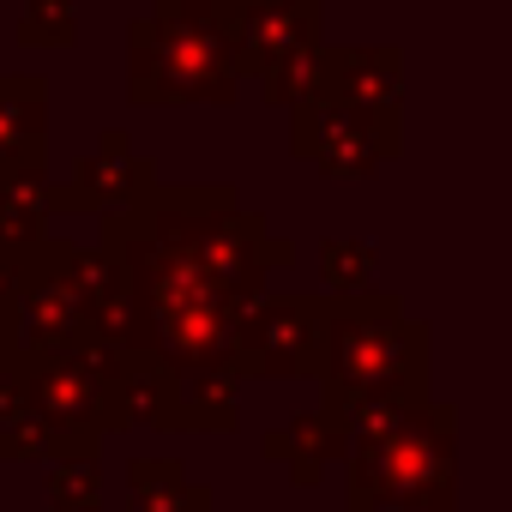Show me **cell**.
Here are the masks:
<instances>
[{
	"instance_id": "7",
	"label": "cell",
	"mask_w": 512,
	"mask_h": 512,
	"mask_svg": "<svg viewBox=\"0 0 512 512\" xmlns=\"http://www.w3.org/2000/svg\"><path fill=\"white\" fill-rule=\"evenodd\" d=\"M290 151L332 181H362V175H380V163H392L404 151V133L368 121L362 109H350L326 91H308L290 109Z\"/></svg>"
},
{
	"instance_id": "17",
	"label": "cell",
	"mask_w": 512,
	"mask_h": 512,
	"mask_svg": "<svg viewBox=\"0 0 512 512\" xmlns=\"http://www.w3.org/2000/svg\"><path fill=\"white\" fill-rule=\"evenodd\" d=\"M31 458H49V446H43L37 416L25 410V392H19V374H13L0 386V464H31Z\"/></svg>"
},
{
	"instance_id": "16",
	"label": "cell",
	"mask_w": 512,
	"mask_h": 512,
	"mask_svg": "<svg viewBox=\"0 0 512 512\" xmlns=\"http://www.w3.org/2000/svg\"><path fill=\"white\" fill-rule=\"evenodd\" d=\"M49 235V175L0 181V247L25 253Z\"/></svg>"
},
{
	"instance_id": "11",
	"label": "cell",
	"mask_w": 512,
	"mask_h": 512,
	"mask_svg": "<svg viewBox=\"0 0 512 512\" xmlns=\"http://www.w3.org/2000/svg\"><path fill=\"white\" fill-rule=\"evenodd\" d=\"M157 181H163L157 163L139 157V151L127 145V133H103L97 151L79 157L67 181H49V217H55V211H97V217H109V211L133 205V199H139L145 187H157Z\"/></svg>"
},
{
	"instance_id": "18",
	"label": "cell",
	"mask_w": 512,
	"mask_h": 512,
	"mask_svg": "<svg viewBox=\"0 0 512 512\" xmlns=\"http://www.w3.org/2000/svg\"><path fill=\"white\" fill-rule=\"evenodd\" d=\"M49 506L55 512H103V464L97 458H55L49 464Z\"/></svg>"
},
{
	"instance_id": "14",
	"label": "cell",
	"mask_w": 512,
	"mask_h": 512,
	"mask_svg": "<svg viewBox=\"0 0 512 512\" xmlns=\"http://www.w3.org/2000/svg\"><path fill=\"white\" fill-rule=\"evenodd\" d=\"M235 392H241L235 374H175V392L151 428L157 434H229L241 422Z\"/></svg>"
},
{
	"instance_id": "2",
	"label": "cell",
	"mask_w": 512,
	"mask_h": 512,
	"mask_svg": "<svg viewBox=\"0 0 512 512\" xmlns=\"http://www.w3.org/2000/svg\"><path fill=\"white\" fill-rule=\"evenodd\" d=\"M320 404H362V398H404L428 404V326L404 314L386 290L326 296L320 302Z\"/></svg>"
},
{
	"instance_id": "4",
	"label": "cell",
	"mask_w": 512,
	"mask_h": 512,
	"mask_svg": "<svg viewBox=\"0 0 512 512\" xmlns=\"http://www.w3.org/2000/svg\"><path fill=\"white\" fill-rule=\"evenodd\" d=\"M350 512H452L458 506V416L452 404H416L392 434L350 440Z\"/></svg>"
},
{
	"instance_id": "20",
	"label": "cell",
	"mask_w": 512,
	"mask_h": 512,
	"mask_svg": "<svg viewBox=\"0 0 512 512\" xmlns=\"http://www.w3.org/2000/svg\"><path fill=\"white\" fill-rule=\"evenodd\" d=\"M79 37V0H25L19 43L25 49H67Z\"/></svg>"
},
{
	"instance_id": "13",
	"label": "cell",
	"mask_w": 512,
	"mask_h": 512,
	"mask_svg": "<svg viewBox=\"0 0 512 512\" xmlns=\"http://www.w3.org/2000/svg\"><path fill=\"white\" fill-rule=\"evenodd\" d=\"M344 452H350V416H344L338 404L302 410L290 428L266 434V458H284L296 488H314V482H320V470H326L332 458H344Z\"/></svg>"
},
{
	"instance_id": "19",
	"label": "cell",
	"mask_w": 512,
	"mask_h": 512,
	"mask_svg": "<svg viewBox=\"0 0 512 512\" xmlns=\"http://www.w3.org/2000/svg\"><path fill=\"white\" fill-rule=\"evenodd\" d=\"M374 266H380V253H374L368 241H350V235H326V241H320V272H326L332 296H356V290H368Z\"/></svg>"
},
{
	"instance_id": "15",
	"label": "cell",
	"mask_w": 512,
	"mask_h": 512,
	"mask_svg": "<svg viewBox=\"0 0 512 512\" xmlns=\"http://www.w3.org/2000/svg\"><path fill=\"white\" fill-rule=\"evenodd\" d=\"M127 512H211V488L193 482L175 458L127 464Z\"/></svg>"
},
{
	"instance_id": "3",
	"label": "cell",
	"mask_w": 512,
	"mask_h": 512,
	"mask_svg": "<svg viewBox=\"0 0 512 512\" xmlns=\"http://www.w3.org/2000/svg\"><path fill=\"white\" fill-rule=\"evenodd\" d=\"M241 73L217 31L211 0H157L127 31V97L163 103H235Z\"/></svg>"
},
{
	"instance_id": "12",
	"label": "cell",
	"mask_w": 512,
	"mask_h": 512,
	"mask_svg": "<svg viewBox=\"0 0 512 512\" xmlns=\"http://www.w3.org/2000/svg\"><path fill=\"white\" fill-rule=\"evenodd\" d=\"M49 175V79H0V181Z\"/></svg>"
},
{
	"instance_id": "10",
	"label": "cell",
	"mask_w": 512,
	"mask_h": 512,
	"mask_svg": "<svg viewBox=\"0 0 512 512\" xmlns=\"http://www.w3.org/2000/svg\"><path fill=\"white\" fill-rule=\"evenodd\" d=\"M314 91L362 109L368 121L404 133V55L386 43H344V49H320L314 61Z\"/></svg>"
},
{
	"instance_id": "9",
	"label": "cell",
	"mask_w": 512,
	"mask_h": 512,
	"mask_svg": "<svg viewBox=\"0 0 512 512\" xmlns=\"http://www.w3.org/2000/svg\"><path fill=\"white\" fill-rule=\"evenodd\" d=\"M217 31L235 55V73L266 79L272 67L314 55L320 25H326V0H211Z\"/></svg>"
},
{
	"instance_id": "8",
	"label": "cell",
	"mask_w": 512,
	"mask_h": 512,
	"mask_svg": "<svg viewBox=\"0 0 512 512\" xmlns=\"http://www.w3.org/2000/svg\"><path fill=\"white\" fill-rule=\"evenodd\" d=\"M320 296H260L235 320V380H314Z\"/></svg>"
},
{
	"instance_id": "6",
	"label": "cell",
	"mask_w": 512,
	"mask_h": 512,
	"mask_svg": "<svg viewBox=\"0 0 512 512\" xmlns=\"http://www.w3.org/2000/svg\"><path fill=\"white\" fill-rule=\"evenodd\" d=\"M73 247L79 241L43 235L25 253L19 284H13V302H7V326H13V350L19 356H55L73 338L91 332V314H85L79 284H73Z\"/></svg>"
},
{
	"instance_id": "1",
	"label": "cell",
	"mask_w": 512,
	"mask_h": 512,
	"mask_svg": "<svg viewBox=\"0 0 512 512\" xmlns=\"http://www.w3.org/2000/svg\"><path fill=\"white\" fill-rule=\"evenodd\" d=\"M97 247L121 272L115 344L169 374H235V320L266 296L272 266L296 260V241L217 181L145 187L103 217Z\"/></svg>"
},
{
	"instance_id": "22",
	"label": "cell",
	"mask_w": 512,
	"mask_h": 512,
	"mask_svg": "<svg viewBox=\"0 0 512 512\" xmlns=\"http://www.w3.org/2000/svg\"><path fill=\"white\" fill-rule=\"evenodd\" d=\"M13 362H19V350H13V326H7V308H0V386L13 380Z\"/></svg>"
},
{
	"instance_id": "21",
	"label": "cell",
	"mask_w": 512,
	"mask_h": 512,
	"mask_svg": "<svg viewBox=\"0 0 512 512\" xmlns=\"http://www.w3.org/2000/svg\"><path fill=\"white\" fill-rule=\"evenodd\" d=\"M314 61H320V49H314V55H296V61H284V67H272V73L260 79L266 103H278V109H296V103L314 91Z\"/></svg>"
},
{
	"instance_id": "5",
	"label": "cell",
	"mask_w": 512,
	"mask_h": 512,
	"mask_svg": "<svg viewBox=\"0 0 512 512\" xmlns=\"http://www.w3.org/2000/svg\"><path fill=\"white\" fill-rule=\"evenodd\" d=\"M13 374H19L25 410L43 428L49 458H97V446L109 440V398H103V386L67 350H55V356H19Z\"/></svg>"
}]
</instances>
